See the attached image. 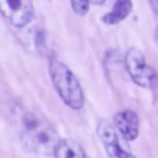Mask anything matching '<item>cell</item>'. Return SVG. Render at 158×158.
I'll return each mask as SVG.
<instances>
[{"instance_id": "6da1fadb", "label": "cell", "mask_w": 158, "mask_h": 158, "mask_svg": "<svg viewBox=\"0 0 158 158\" xmlns=\"http://www.w3.org/2000/svg\"><path fill=\"white\" fill-rule=\"evenodd\" d=\"M20 135L30 151L39 155H54L60 137L54 127L44 116L35 111H23L20 116Z\"/></svg>"}, {"instance_id": "7a4b0ae2", "label": "cell", "mask_w": 158, "mask_h": 158, "mask_svg": "<svg viewBox=\"0 0 158 158\" xmlns=\"http://www.w3.org/2000/svg\"><path fill=\"white\" fill-rule=\"evenodd\" d=\"M48 73L53 87L62 102L71 110H81L85 107V92L75 74L69 66L57 59H51L48 63Z\"/></svg>"}, {"instance_id": "3957f363", "label": "cell", "mask_w": 158, "mask_h": 158, "mask_svg": "<svg viewBox=\"0 0 158 158\" xmlns=\"http://www.w3.org/2000/svg\"><path fill=\"white\" fill-rule=\"evenodd\" d=\"M125 69L134 83L143 89H151L157 81V71L148 63L139 48H130L125 54Z\"/></svg>"}, {"instance_id": "277c9868", "label": "cell", "mask_w": 158, "mask_h": 158, "mask_svg": "<svg viewBox=\"0 0 158 158\" xmlns=\"http://www.w3.org/2000/svg\"><path fill=\"white\" fill-rule=\"evenodd\" d=\"M97 134L109 158H135V155H133V152L127 146L128 142L122 139L114 130L113 123H110L109 121H99Z\"/></svg>"}, {"instance_id": "5b68a950", "label": "cell", "mask_w": 158, "mask_h": 158, "mask_svg": "<svg viewBox=\"0 0 158 158\" xmlns=\"http://www.w3.org/2000/svg\"><path fill=\"white\" fill-rule=\"evenodd\" d=\"M0 14L15 29L27 27L36 15L33 3L23 0H0Z\"/></svg>"}, {"instance_id": "8992f818", "label": "cell", "mask_w": 158, "mask_h": 158, "mask_svg": "<svg viewBox=\"0 0 158 158\" xmlns=\"http://www.w3.org/2000/svg\"><path fill=\"white\" fill-rule=\"evenodd\" d=\"M113 127L125 142H133L140 133V119L134 110H119L113 116Z\"/></svg>"}, {"instance_id": "52a82bcc", "label": "cell", "mask_w": 158, "mask_h": 158, "mask_svg": "<svg viewBox=\"0 0 158 158\" xmlns=\"http://www.w3.org/2000/svg\"><path fill=\"white\" fill-rule=\"evenodd\" d=\"M133 8H134L133 2H130V0H118V2H114L111 11L102 17V23L109 26L118 24V23L123 21L130 14L133 12Z\"/></svg>"}, {"instance_id": "ba28073f", "label": "cell", "mask_w": 158, "mask_h": 158, "mask_svg": "<svg viewBox=\"0 0 158 158\" xmlns=\"http://www.w3.org/2000/svg\"><path fill=\"white\" fill-rule=\"evenodd\" d=\"M56 158H87L85 149L80 143H77L73 139H62L57 149H56Z\"/></svg>"}, {"instance_id": "9c48e42d", "label": "cell", "mask_w": 158, "mask_h": 158, "mask_svg": "<svg viewBox=\"0 0 158 158\" xmlns=\"http://www.w3.org/2000/svg\"><path fill=\"white\" fill-rule=\"evenodd\" d=\"M90 3L92 2H89V0H73L71 2V9H73V12L75 15L85 17L90 9Z\"/></svg>"}, {"instance_id": "30bf717a", "label": "cell", "mask_w": 158, "mask_h": 158, "mask_svg": "<svg viewBox=\"0 0 158 158\" xmlns=\"http://www.w3.org/2000/svg\"><path fill=\"white\" fill-rule=\"evenodd\" d=\"M149 6H151V9H152V12L158 15V0H152V2H149Z\"/></svg>"}, {"instance_id": "8fae6325", "label": "cell", "mask_w": 158, "mask_h": 158, "mask_svg": "<svg viewBox=\"0 0 158 158\" xmlns=\"http://www.w3.org/2000/svg\"><path fill=\"white\" fill-rule=\"evenodd\" d=\"M155 41H157V44H158V26H157V29H155Z\"/></svg>"}]
</instances>
